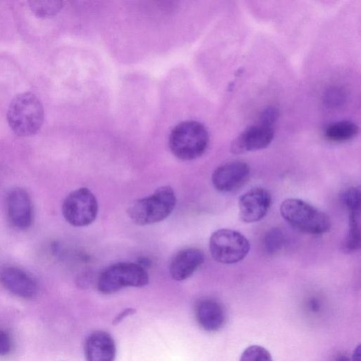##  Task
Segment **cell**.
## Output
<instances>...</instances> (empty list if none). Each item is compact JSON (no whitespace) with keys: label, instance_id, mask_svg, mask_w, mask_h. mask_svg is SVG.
<instances>
[{"label":"cell","instance_id":"obj_1","mask_svg":"<svg viewBox=\"0 0 361 361\" xmlns=\"http://www.w3.org/2000/svg\"><path fill=\"white\" fill-rule=\"evenodd\" d=\"M7 121L11 129L18 136L36 134L44 121V109L40 100L32 92L16 95L8 106Z\"/></svg>","mask_w":361,"mask_h":361},{"label":"cell","instance_id":"obj_8","mask_svg":"<svg viewBox=\"0 0 361 361\" xmlns=\"http://www.w3.org/2000/svg\"><path fill=\"white\" fill-rule=\"evenodd\" d=\"M271 204V197L266 189L252 188L239 198V217L245 223L257 222L267 215Z\"/></svg>","mask_w":361,"mask_h":361},{"label":"cell","instance_id":"obj_17","mask_svg":"<svg viewBox=\"0 0 361 361\" xmlns=\"http://www.w3.org/2000/svg\"><path fill=\"white\" fill-rule=\"evenodd\" d=\"M344 245L348 251H355L360 249V215H349V228Z\"/></svg>","mask_w":361,"mask_h":361},{"label":"cell","instance_id":"obj_3","mask_svg":"<svg viewBox=\"0 0 361 361\" xmlns=\"http://www.w3.org/2000/svg\"><path fill=\"white\" fill-rule=\"evenodd\" d=\"M209 141V133L204 125L195 121H186L173 128L169 145L175 157L188 161L201 157L207 149Z\"/></svg>","mask_w":361,"mask_h":361},{"label":"cell","instance_id":"obj_5","mask_svg":"<svg viewBox=\"0 0 361 361\" xmlns=\"http://www.w3.org/2000/svg\"><path fill=\"white\" fill-rule=\"evenodd\" d=\"M145 269L137 263L118 262L105 269L99 275L97 288L103 294H112L126 287H143L148 283Z\"/></svg>","mask_w":361,"mask_h":361},{"label":"cell","instance_id":"obj_21","mask_svg":"<svg viewBox=\"0 0 361 361\" xmlns=\"http://www.w3.org/2000/svg\"><path fill=\"white\" fill-rule=\"evenodd\" d=\"M240 361H273L269 351L259 345L247 347L242 353Z\"/></svg>","mask_w":361,"mask_h":361},{"label":"cell","instance_id":"obj_4","mask_svg":"<svg viewBox=\"0 0 361 361\" xmlns=\"http://www.w3.org/2000/svg\"><path fill=\"white\" fill-rule=\"evenodd\" d=\"M280 213L290 226L309 234L324 233L331 226L324 212L298 198L285 200L280 206Z\"/></svg>","mask_w":361,"mask_h":361},{"label":"cell","instance_id":"obj_26","mask_svg":"<svg viewBox=\"0 0 361 361\" xmlns=\"http://www.w3.org/2000/svg\"><path fill=\"white\" fill-rule=\"evenodd\" d=\"M335 361H350V360L344 355H339Z\"/></svg>","mask_w":361,"mask_h":361},{"label":"cell","instance_id":"obj_2","mask_svg":"<svg viewBox=\"0 0 361 361\" xmlns=\"http://www.w3.org/2000/svg\"><path fill=\"white\" fill-rule=\"evenodd\" d=\"M176 204L173 188L164 185L152 195L135 201L127 209L133 222L145 226L160 222L166 219Z\"/></svg>","mask_w":361,"mask_h":361},{"label":"cell","instance_id":"obj_18","mask_svg":"<svg viewBox=\"0 0 361 361\" xmlns=\"http://www.w3.org/2000/svg\"><path fill=\"white\" fill-rule=\"evenodd\" d=\"M29 4L32 12L39 18L52 16L62 6V2L59 1H31Z\"/></svg>","mask_w":361,"mask_h":361},{"label":"cell","instance_id":"obj_19","mask_svg":"<svg viewBox=\"0 0 361 361\" xmlns=\"http://www.w3.org/2000/svg\"><path fill=\"white\" fill-rule=\"evenodd\" d=\"M283 242L282 231L278 228H272L265 234L263 245L267 252L274 254L281 249Z\"/></svg>","mask_w":361,"mask_h":361},{"label":"cell","instance_id":"obj_16","mask_svg":"<svg viewBox=\"0 0 361 361\" xmlns=\"http://www.w3.org/2000/svg\"><path fill=\"white\" fill-rule=\"evenodd\" d=\"M359 128L350 121H340L329 124L324 130V136L334 142H344L353 139Z\"/></svg>","mask_w":361,"mask_h":361},{"label":"cell","instance_id":"obj_23","mask_svg":"<svg viewBox=\"0 0 361 361\" xmlns=\"http://www.w3.org/2000/svg\"><path fill=\"white\" fill-rule=\"evenodd\" d=\"M11 348V341L9 335L0 331V355H7Z\"/></svg>","mask_w":361,"mask_h":361},{"label":"cell","instance_id":"obj_9","mask_svg":"<svg viewBox=\"0 0 361 361\" xmlns=\"http://www.w3.org/2000/svg\"><path fill=\"white\" fill-rule=\"evenodd\" d=\"M274 137L273 127L261 123L250 126L232 141L230 149L235 154L262 149L269 145Z\"/></svg>","mask_w":361,"mask_h":361},{"label":"cell","instance_id":"obj_11","mask_svg":"<svg viewBox=\"0 0 361 361\" xmlns=\"http://www.w3.org/2000/svg\"><path fill=\"white\" fill-rule=\"evenodd\" d=\"M6 210L10 223L16 228L25 230L32 223V202L27 192L21 188H13L6 197Z\"/></svg>","mask_w":361,"mask_h":361},{"label":"cell","instance_id":"obj_15","mask_svg":"<svg viewBox=\"0 0 361 361\" xmlns=\"http://www.w3.org/2000/svg\"><path fill=\"white\" fill-rule=\"evenodd\" d=\"M195 314L199 326L207 331H219L226 324L225 309L215 299L204 298L198 301L195 306Z\"/></svg>","mask_w":361,"mask_h":361},{"label":"cell","instance_id":"obj_24","mask_svg":"<svg viewBox=\"0 0 361 361\" xmlns=\"http://www.w3.org/2000/svg\"><path fill=\"white\" fill-rule=\"evenodd\" d=\"M134 312H135V310L134 309H133V308H128V309L124 310L122 312H121L116 317V318H115V319L114 320L113 324H117L121 320H122L124 317H126V316H128L129 314H133Z\"/></svg>","mask_w":361,"mask_h":361},{"label":"cell","instance_id":"obj_10","mask_svg":"<svg viewBox=\"0 0 361 361\" xmlns=\"http://www.w3.org/2000/svg\"><path fill=\"white\" fill-rule=\"evenodd\" d=\"M250 167L243 161H233L217 167L212 176L214 188L220 192H231L242 186L248 179Z\"/></svg>","mask_w":361,"mask_h":361},{"label":"cell","instance_id":"obj_14","mask_svg":"<svg viewBox=\"0 0 361 361\" xmlns=\"http://www.w3.org/2000/svg\"><path fill=\"white\" fill-rule=\"evenodd\" d=\"M204 255L202 250L189 247L178 252L169 264V273L176 281L189 278L203 264Z\"/></svg>","mask_w":361,"mask_h":361},{"label":"cell","instance_id":"obj_20","mask_svg":"<svg viewBox=\"0 0 361 361\" xmlns=\"http://www.w3.org/2000/svg\"><path fill=\"white\" fill-rule=\"evenodd\" d=\"M342 200L349 214H360V190L358 187L347 189L342 195Z\"/></svg>","mask_w":361,"mask_h":361},{"label":"cell","instance_id":"obj_6","mask_svg":"<svg viewBox=\"0 0 361 361\" xmlns=\"http://www.w3.org/2000/svg\"><path fill=\"white\" fill-rule=\"evenodd\" d=\"M250 243L241 233L228 228L214 231L209 239V250L213 259L224 264L241 261L250 251Z\"/></svg>","mask_w":361,"mask_h":361},{"label":"cell","instance_id":"obj_25","mask_svg":"<svg viewBox=\"0 0 361 361\" xmlns=\"http://www.w3.org/2000/svg\"><path fill=\"white\" fill-rule=\"evenodd\" d=\"M353 361H360V346L358 345L356 349H355Z\"/></svg>","mask_w":361,"mask_h":361},{"label":"cell","instance_id":"obj_22","mask_svg":"<svg viewBox=\"0 0 361 361\" xmlns=\"http://www.w3.org/2000/svg\"><path fill=\"white\" fill-rule=\"evenodd\" d=\"M277 110L273 107H269L261 115V124L272 127L277 118Z\"/></svg>","mask_w":361,"mask_h":361},{"label":"cell","instance_id":"obj_13","mask_svg":"<svg viewBox=\"0 0 361 361\" xmlns=\"http://www.w3.org/2000/svg\"><path fill=\"white\" fill-rule=\"evenodd\" d=\"M116 348L113 337L104 331L90 334L84 343L86 361H114Z\"/></svg>","mask_w":361,"mask_h":361},{"label":"cell","instance_id":"obj_7","mask_svg":"<svg viewBox=\"0 0 361 361\" xmlns=\"http://www.w3.org/2000/svg\"><path fill=\"white\" fill-rule=\"evenodd\" d=\"M64 219L76 227L92 224L98 213V202L94 195L86 188L76 189L69 193L62 204Z\"/></svg>","mask_w":361,"mask_h":361},{"label":"cell","instance_id":"obj_12","mask_svg":"<svg viewBox=\"0 0 361 361\" xmlns=\"http://www.w3.org/2000/svg\"><path fill=\"white\" fill-rule=\"evenodd\" d=\"M0 283L11 293L24 299L36 297L38 288L35 280L23 270L6 267L0 271Z\"/></svg>","mask_w":361,"mask_h":361}]
</instances>
